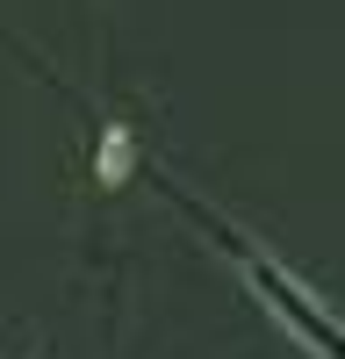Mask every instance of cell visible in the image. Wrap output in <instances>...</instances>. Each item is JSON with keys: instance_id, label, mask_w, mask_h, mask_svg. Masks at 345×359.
Segmentation results:
<instances>
[{"instance_id": "1", "label": "cell", "mask_w": 345, "mask_h": 359, "mask_svg": "<svg viewBox=\"0 0 345 359\" xmlns=\"http://www.w3.org/2000/svg\"><path fill=\"white\" fill-rule=\"evenodd\" d=\"M172 201H180V208H194L187 194H172ZM194 216H201V208H194ZM201 223H209V230L223 237V245H230V252H238V266H245V273H252V287H259V294H266V302H273V309H280L288 323H295V331H302V338H309L316 352H331V359H345V331H338V323H331L324 309H316V302H309V294H302L295 280H280V273H273V266H266V259H259V252L245 245V237H230V230H223L216 216H201Z\"/></svg>"}]
</instances>
